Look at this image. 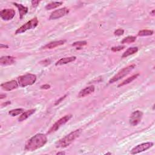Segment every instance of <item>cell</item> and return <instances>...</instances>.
Here are the masks:
<instances>
[{"label":"cell","instance_id":"cell-14","mask_svg":"<svg viewBox=\"0 0 155 155\" xmlns=\"http://www.w3.org/2000/svg\"><path fill=\"white\" fill-rule=\"evenodd\" d=\"M13 4L18 9L19 13V18H20V19H22L23 17L27 14L28 8L27 7H25V6L21 4H18L16 3H13Z\"/></svg>","mask_w":155,"mask_h":155},{"label":"cell","instance_id":"cell-29","mask_svg":"<svg viewBox=\"0 0 155 155\" xmlns=\"http://www.w3.org/2000/svg\"><path fill=\"white\" fill-rule=\"evenodd\" d=\"M50 88V86L49 85V84H44V85H43V86H41V89H46V90H47V89H49Z\"/></svg>","mask_w":155,"mask_h":155},{"label":"cell","instance_id":"cell-18","mask_svg":"<svg viewBox=\"0 0 155 155\" xmlns=\"http://www.w3.org/2000/svg\"><path fill=\"white\" fill-rule=\"evenodd\" d=\"M138 51V48L137 47H130L128 48L125 52L122 55V58H127L132 55H133L136 53Z\"/></svg>","mask_w":155,"mask_h":155},{"label":"cell","instance_id":"cell-23","mask_svg":"<svg viewBox=\"0 0 155 155\" xmlns=\"http://www.w3.org/2000/svg\"><path fill=\"white\" fill-rule=\"evenodd\" d=\"M24 112V110L23 108H16L12 110L9 111V115H10L12 116H16L19 115L23 113Z\"/></svg>","mask_w":155,"mask_h":155},{"label":"cell","instance_id":"cell-13","mask_svg":"<svg viewBox=\"0 0 155 155\" xmlns=\"http://www.w3.org/2000/svg\"><path fill=\"white\" fill-rule=\"evenodd\" d=\"M95 92V86H88L85 88H84L81 90L80 92L78 97V98H84V97H86L90 94H92Z\"/></svg>","mask_w":155,"mask_h":155},{"label":"cell","instance_id":"cell-22","mask_svg":"<svg viewBox=\"0 0 155 155\" xmlns=\"http://www.w3.org/2000/svg\"><path fill=\"white\" fill-rule=\"evenodd\" d=\"M154 32L150 30H143L138 32V35L139 36H152L153 35Z\"/></svg>","mask_w":155,"mask_h":155},{"label":"cell","instance_id":"cell-30","mask_svg":"<svg viewBox=\"0 0 155 155\" xmlns=\"http://www.w3.org/2000/svg\"><path fill=\"white\" fill-rule=\"evenodd\" d=\"M42 62H44V63H43V64H43V65H45V66H47V65H49V64H50V60H44V61H41Z\"/></svg>","mask_w":155,"mask_h":155},{"label":"cell","instance_id":"cell-20","mask_svg":"<svg viewBox=\"0 0 155 155\" xmlns=\"http://www.w3.org/2000/svg\"><path fill=\"white\" fill-rule=\"evenodd\" d=\"M63 4L62 2H51L47 5H46V7H45V9L47 10L53 9L55 8H57L59 7V6Z\"/></svg>","mask_w":155,"mask_h":155},{"label":"cell","instance_id":"cell-34","mask_svg":"<svg viewBox=\"0 0 155 155\" xmlns=\"http://www.w3.org/2000/svg\"><path fill=\"white\" fill-rule=\"evenodd\" d=\"M66 153H65V152H58V153H56V154L57 155H60V154H65Z\"/></svg>","mask_w":155,"mask_h":155},{"label":"cell","instance_id":"cell-28","mask_svg":"<svg viewBox=\"0 0 155 155\" xmlns=\"http://www.w3.org/2000/svg\"><path fill=\"white\" fill-rule=\"evenodd\" d=\"M40 1H32V5L33 8H36L37 6L40 4Z\"/></svg>","mask_w":155,"mask_h":155},{"label":"cell","instance_id":"cell-21","mask_svg":"<svg viewBox=\"0 0 155 155\" xmlns=\"http://www.w3.org/2000/svg\"><path fill=\"white\" fill-rule=\"evenodd\" d=\"M136 40V37L134 36H128L127 37L124 38L121 41V44H130L134 43Z\"/></svg>","mask_w":155,"mask_h":155},{"label":"cell","instance_id":"cell-31","mask_svg":"<svg viewBox=\"0 0 155 155\" xmlns=\"http://www.w3.org/2000/svg\"><path fill=\"white\" fill-rule=\"evenodd\" d=\"M10 101H7V102H4V103H3V104H2V107H3V106H5V107H6V106H7L8 105H9V104H10Z\"/></svg>","mask_w":155,"mask_h":155},{"label":"cell","instance_id":"cell-12","mask_svg":"<svg viewBox=\"0 0 155 155\" xmlns=\"http://www.w3.org/2000/svg\"><path fill=\"white\" fill-rule=\"evenodd\" d=\"M15 62V58L12 56H4L0 58V64L1 66H10Z\"/></svg>","mask_w":155,"mask_h":155},{"label":"cell","instance_id":"cell-11","mask_svg":"<svg viewBox=\"0 0 155 155\" xmlns=\"http://www.w3.org/2000/svg\"><path fill=\"white\" fill-rule=\"evenodd\" d=\"M19 86L18 82H16L15 80H12L10 81L6 82L4 83H3L1 84V87L3 90H5V91H12L15 89H16Z\"/></svg>","mask_w":155,"mask_h":155},{"label":"cell","instance_id":"cell-1","mask_svg":"<svg viewBox=\"0 0 155 155\" xmlns=\"http://www.w3.org/2000/svg\"><path fill=\"white\" fill-rule=\"evenodd\" d=\"M47 143V138L46 134L38 133L32 137L25 144V150L34 152L43 147Z\"/></svg>","mask_w":155,"mask_h":155},{"label":"cell","instance_id":"cell-2","mask_svg":"<svg viewBox=\"0 0 155 155\" xmlns=\"http://www.w3.org/2000/svg\"><path fill=\"white\" fill-rule=\"evenodd\" d=\"M81 129H78V130H75L74 132H71L69 134L66 135L62 139H60L57 141L55 145L56 148H65L70 145L73 142L80 136V135L81 133Z\"/></svg>","mask_w":155,"mask_h":155},{"label":"cell","instance_id":"cell-35","mask_svg":"<svg viewBox=\"0 0 155 155\" xmlns=\"http://www.w3.org/2000/svg\"><path fill=\"white\" fill-rule=\"evenodd\" d=\"M150 15L152 16H154V10H153L152 12H150Z\"/></svg>","mask_w":155,"mask_h":155},{"label":"cell","instance_id":"cell-15","mask_svg":"<svg viewBox=\"0 0 155 155\" xmlns=\"http://www.w3.org/2000/svg\"><path fill=\"white\" fill-rule=\"evenodd\" d=\"M76 60V57L73 56H70V57H66V58H61V60H58L56 64L55 65L56 66H62V65H64V64H69L70 62H72L75 61Z\"/></svg>","mask_w":155,"mask_h":155},{"label":"cell","instance_id":"cell-8","mask_svg":"<svg viewBox=\"0 0 155 155\" xmlns=\"http://www.w3.org/2000/svg\"><path fill=\"white\" fill-rule=\"evenodd\" d=\"M153 146V143L152 142H149V143H143L139 144L134 147L133 148H132V150H131V154H138L141 152H143L144 151H146L147 150L149 149L151 147Z\"/></svg>","mask_w":155,"mask_h":155},{"label":"cell","instance_id":"cell-5","mask_svg":"<svg viewBox=\"0 0 155 155\" xmlns=\"http://www.w3.org/2000/svg\"><path fill=\"white\" fill-rule=\"evenodd\" d=\"M38 24V19L36 17H35L30 19L29 21L23 25L21 27L18 28L15 32V34L16 35L24 33V32H26L28 30L34 29L37 27Z\"/></svg>","mask_w":155,"mask_h":155},{"label":"cell","instance_id":"cell-24","mask_svg":"<svg viewBox=\"0 0 155 155\" xmlns=\"http://www.w3.org/2000/svg\"><path fill=\"white\" fill-rule=\"evenodd\" d=\"M87 44V41H78L75 42L72 44V46L73 47H76L77 49L80 47H82V46H86Z\"/></svg>","mask_w":155,"mask_h":155},{"label":"cell","instance_id":"cell-6","mask_svg":"<svg viewBox=\"0 0 155 155\" xmlns=\"http://www.w3.org/2000/svg\"><path fill=\"white\" fill-rule=\"evenodd\" d=\"M72 118V115H67L63 116L62 118H61L60 119L57 121L55 122V123L52 126V127L49 129V130L48 131L47 133L50 134V133H52L56 132L61 127H62L64 124H66Z\"/></svg>","mask_w":155,"mask_h":155},{"label":"cell","instance_id":"cell-10","mask_svg":"<svg viewBox=\"0 0 155 155\" xmlns=\"http://www.w3.org/2000/svg\"><path fill=\"white\" fill-rule=\"evenodd\" d=\"M15 11L13 9H5L0 12V16L4 21H10L14 18Z\"/></svg>","mask_w":155,"mask_h":155},{"label":"cell","instance_id":"cell-27","mask_svg":"<svg viewBox=\"0 0 155 155\" xmlns=\"http://www.w3.org/2000/svg\"><path fill=\"white\" fill-rule=\"evenodd\" d=\"M66 96H67V95H64V96H62L61 98L60 99H58V101H56L55 105H56H56H58V104H60V102H62V100H64V99H65V98H66Z\"/></svg>","mask_w":155,"mask_h":155},{"label":"cell","instance_id":"cell-19","mask_svg":"<svg viewBox=\"0 0 155 155\" xmlns=\"http://www.w3.org/2000/svg\"><path fill=\"white\" fill-rule=\"evenodd\" d=\"M139 75V73H137L136 75H134L128 78L127 79H126V80H124V81H122L121 83H120L119 84L118 86V87H122L124 86L126 84H130V82H132L133 81H134L135 79H136L138 76Z\"/></svg>","mask_w":155,"mask_h":155},{"label":"cell","instance_id":"cell-4","mask_svg":"<svg viewBox=\"0 0 155 155\" xmlns=\"http://www.w3.org/2000/svg\"><path fill=\"white\" fill-rule=\"evenodd\" d=\"M135 67H136L135 64H132V65H130V66H128L124 69H122V70L119 71L118 73H116L115 76H113L112 78L110 80V81L108 82L109 84L114 83L116 81L121 80L122 78H123L124 76H127L128 74L130 73V72H132V71L134 69Z\"/></svg>","mask_w":155,"mask_h":155},{"label":"cell","instance_id":"cell-17","mask_svg":"<svg viewBox=\"0 0 155 155\" xmlns=\"http://www.w3.org/2000/svg\"><path fill=\"white\" fill-rule=\"evenodd\" d=\"M36 112V109H30L29 110H27L25 112H23V114L19 116L18 118L19 122H22L25 119H27L28 118H29L31 115H33Z\"/></svg>","mask_w":155,"mask_h":155},{"label":"cell","instance_id":"cell-3","mask_svg":"<svg viewBox=\"0 0 155 155\" xmlns=\"http://www.w3.org/2000/svg\"><path fill=\"white\" fill-rule=\"evenodd\" d=\"M18 84L21 87H25L33 85L36 81V76L34 74L27 73L18 78Z\"/></svg>","mask_w":155,"mask_h":155},{"label":"cell","instance_id":"cell-7","mask_svg":"<svg viewBox=\"0 0 155 155\" xmlns=\"http://www.w3.org/2000/svg\"><path fill=\"white\" fill-rule=\"evenodd\" d=\"M143 113L141 111L136 110L132 113L129 119V123L132 126H136L138 125L143 119Z\"/></svg>","mask_w":155,"mask_h":155},{"label":"cell","instance_id":"cell-9","mask_svg":"<svg viewBox=\"0 0 155 155\" xmlns=\"http://www.w3.org/2000/svg\"><path fill=\"white\" fill-rule=\"evenodd\" d=\"M69 12V10L66 8H63L56 10L53 12H51L49 17V19L50 20H55V19H59L67 15Z\"/></svg>","mask_w":155,"mask_h":155},{"label":"cell","instance_id":"cell-33","mask_svg":"<svg viewBox=\"0 0 155 155\" xmlns=\"http://www.w3.org/2000/svg\"><path fill=\"white\" fill-rule=\"evenodd\" d=\"M3 47L4 48H9V46H5V45H3V44H1V49H3Z\"/></svg>","mask_w":155,"mask_h":155},{"label":"cell","instance_id":"cell-26","mask_svg":"<svg viewBox=\"0 0 155 155\" xmlns=\"http://www.w3.org/2000/svg\"><path fill=\"white\" fill-rule=\"evenodd\" d=\"M124 30L122 29H118L117 30H116L114 32V35L115 36H121L124 34Z\"/></svg>","mask_w":155,"mask_h":155},{"label":"cell","instance_id":"cell-25","mask_svg":"<svg viewBox=\"0 0 155 155\" xmlns=\"http://www.w3.org/2000/svg\"><path fill=\"white\" fill-rule=\"evenodd\" d=\"M126 47L125 46H118L116 47H113L111 48L112 51H114V52H116V51H119L122 50H123Z\"/></svg>","mask_w":155,"mask_h":155},{"label":"cell","instance_id":"cell-16","mask_svg":"<svg viewBox=\"0 0 155 155\" xmlns=\"http://www.w3.org/2000/svg\"><path fill=\"white\" fill-rule=\"evenodd\" d=\"M65 42H66L65 40H60V41L51 42L49 44H47L46 46H44L42 49H52L58 46H62V45H63L64 43H65Z\"/></svg>","mask_w":155,"mask_h":155},{"label":"cell","instance_id":"cell-32","mask_svg":"<svg viewBox=\"0 0 155 155\" xmlns=\"http://www.w3.org/2000/svg\"><path fill=\"white\" fill-rule=\"evenodd\" d=\"M5 97H6V95L5 94L1 93V95H0V99H3L4 98H5Z\"/></svg>","mask_w":155,"mask_h":155}]
</instances>
